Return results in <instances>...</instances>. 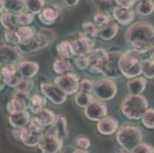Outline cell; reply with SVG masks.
I'll use <instances>...</instances> for the list:
<instances>
[{"label": "cell", "mask_w": 154, "mask_h": 153, "mask_svg": "<svg viewBox=\"0 0 154 153\" xmlns=\"http://www.w3.org/2000/svg\"><path fill=\"white\" fill-rule=\"evenodd\" d=\"M127 41L141 54L154 52V26L146 22L134 23L126 35Z\"/></svg>", "instance_id": "obj_1"}, {"label": "cell", "mask_w": 154, "mask_h": 153, "mask_svg": "<svg viewBox=\"0 0 154 153\" xmlns=\"http://www.w3.org/2000/svg\"><path fill=\"white\" fill-rule=\"evenodd\" d=\"M148 109V102L142 95L130 94L123 99L121 111L129 120H138Z\"/></svg>", "instance_id": "obj_2"}, {"label": "cell", "mask_w": 154, "mask_h": 153, "mask_svg": "<svg viewBox=\"0 0 154 153\" xmlns=\"http://www.w3.org/2000/svg\"><path fill=\"white\" fill-rule=\"evenodd\" d=\"M141 54L136 50H129L123 53L119 59L120 71L127 78H134L142 74Z\"/></svg>", "instance_id": "obj_3"}, {"label": "cell", "mask_w": 154, "mask_h": 153, "mask_svg": "<svg viewBox=\"0 0 154 153\" xmlns=\"http://www.w3.org/2000/svg\"><path fill=\"white\" fill-rule=\"evenodd\" d=\"M54 32L51 29H42L35 34L30 41L18 45V50L22 54H30L46 47L54 41Z\"/></svg>", "instance_id": "obj_4"}, {"label": "cell", "mask_w": 154, "mask_h": 153, "mask_svg": "<svg viewBox=\"0 0 154 153\" xmlns=\"http://www.w3.org/2000/svg\"><path fill=\"white\" fill-rule=\"evenodd\" d=\"M117 140L119 145L124 149L132 151L142 142V131L134 125H124L117 131Z\"/></svg>", "instance_id": "obj_5"}, {"label": "cell", "mask_w": 154, "mask_h": 153, "mask_svg": "<svg viewBox=\"0 0 154 153\" xmlns=\"http://www.w3.org/2000/svg\"><path fill=\"white\" fill-rule=\"evenodd\" d=\"M42 133L41 126L33 120L29 126L21 129L20 140L26 146L35 147L38 145Z\"/></svg>", "instance_id": "obj_6"}, {"label": "cell", "mask_w": 154, "mask_h": 153, "mask_svg": "<svg viewBox=\"0 0 154 153\" xmlns=\"http://www.w3.org/2000/svg\"><path fill=\"white\" fill-rule=\"evenodd\" d=\"M94 93L100 100H110L116 96L117 92V84L110 79H102L94 87Z\"/></svg>", "instance_id": "obj_7"}, {"label": "cell", "mask_w": 154, "mask_h": 153, "mask_svg": "<svg viewBox=\"0 0 154 153\" xmlns=\"http://www.w3.org/2000/svg\"><path fill=\"white\" fill-rule=\"evenodd\" d=\"M62 146L63 140L54 133H42L38 143V148L42 153H58Z\"/></svg>", "instance_id": "obj_8"}, {"label": "cell", "mask_w": 154, "mask_h": 153, "mask_svg": "<svg viewBox=\"0 0 154 153\" xmlns=\"http://www.w3.org/2000/svg\"><path fill=\"white\" fill-rule=\"evenodd\" d=\"M32 106V96L29 93L16 90L12 100L7 105L9 113L14 111H26Z\"/></svg>", "instance_id": "obj_9"}, {"label": "cell", "mask_w": 154, "mask_h": 153, "mask_svg": "<svg viewBox=\"0 0 154 153\" xmlns=\"http://www.w3.org/2000/svg\"><path fill=\"white\" fill-rule=\"evenodd\" d=\"M108 52L102 48L93 50L88 54V69L91 73L98 74L101 73L107 61Z\"/></svg>", "instance_id": "obj_10"}, {"label": "cell", "mask_w": 154, "mask_h": 153, "mask_svg": "<svg viewBox=\"0 0 154 153\" xmlns=\"http://www.w3.org/2000/svg\"><path fill=\"white\" fill-rule=\"evenodd\" d=\"M54 83L67 95H72L75 93L80 86L77 75L71 73H67L56 78Z\"/></svg>", "instance_id": "obj_11"}, {"label": "cell", "mask_w": 154, "mask_h": 153, "mask_svg": "<svg viewBox=\"0 0 154 153\" xmlns=\"http://www.w3.org/2000/svg\"><path fill=\"white\" fill-rule=\"evenodd\" d=\"M71 45L75 55H86L93 50L94 38L88 35L85 32H82L78 39L71 41Z\"/></svg>", "instance_id": "obj_12"}, {"label": "cell", "mask_w": 154, "mask_h": 153, "mask_svg": "<svg viewBox=\"0 0 154 153\" xmlns=\"http://www.w3.org/2000/svg\"><path fill=\"white\" fill-rule=\"evenodd\" d=\"M120 53L118 51H113L108 53L107 61L102 71V74L106 78L116 79L121 77L122 74L119 68V59L120 57Z\"/></svg>", "instance_id": "obj_13"}, {"label": "cell", "mask_w": 154, "mask_h": 153, "mask_svg": "<svg viewBox=\"0 0 154 153\" xmlns=\"http://www.w3.org/2000/svg\"><path fill=\"white\" fill-rule=\"evenodd\" d=\"M41 89L43 94L54 104H61L67 99V94L57 84L42 83Z\"/></svg>", "instance_id": "obj_14"}, {"label": "cell", "mask_w": 154, "mask_h": 153, "mask_svg": "<svg viewBox=\"0 0 154 153\" xmlns=\"http://www.w3.org/2000/svg\"><path fill=\"white\" fill-rule=\"evenodd\" d=\"M85 116L91 121H99L107 114V105L103 102L94 99L85 107Z\"/></svg>", "instance_id": "obj_15"}, {"label": "cell", "mask_w": 154, "mask_h": 153, "mask_svg": "<svg viewBox=\"0 0 154 153\" xmlns=\"http://www.w3.org/2000/svg\"><path fill=\"white\" fill-rule=\"evenodd\" d=\"M56 116L51 110L47 108H42L35 113L34 121L38 126L42 127H47L54 124Z\"/></svg>", "instance_id": "obj_16"}, {"label": "cell", "mask_w": 154, "mask_h": 153, "mask_svg": "<svg viewBox=\"0 0 154 153\" xmlns=\"http://www.w3.org/2000/svg\"><path fill=\"white\" fill-rule=\"evenodd\" d=\"M30 121V115L27 111H14L9 113V122L15 129L26 127Z\"/></svg>", "instance_id": "obj_17"}, {"label": "cell", "mask_w": 154, "mask_h": 153, "mask_svg": "<svg viewBox=\"0 0 154 153\" xmlns=\"http://www.w3.org/2000/svg\"><path fill=\"white\" fill-rule=\"evenodd\" d=\"M114 19L122 25H127L134 19L135 12L131 8L117 6L113 10Z\"/></svg>", "instance_id": "obj_18"}, {"label": "cell", "mask_w": 154, "mask_h": 153, "mask_svg": "<svg viewBox=\"0 0 154 153\" xmlns=\"http://www.w3.org/2000/svg\"><path fill=\"white\" fill-rule=\"evenodd\" d=\"M97 128L99 133L103 135L113 134L118 129V121L112 117H106L99 120Z\"/></svg>", "instance_id": "obj_19"}, {"label": "cell", "mask_w": 154, "mask_h": 153, "mask_svg": "<svg viewBox=\"0 0 154 153\" xmlns=\"http://www.w3.org/2000/svg\"><path fill=\"white\" fill-rule=\"evenodd\" d=\"M20 54L10 45L1 46V61L3 64H15L20 60Z\"/></svg>", "instance_id": "obj_20"}, {"label": "cell", "mask_w": 154, "mask_h": 153, "mask_svg": "<svg viewBox=\"0 0 154 153\" xmlns=\"http://www.w3.org/2000/svg\"><path fill=\"white\" fill-rule=\"evenodd\" d=\"M39 65L36 62L23 61L18 67V71L25 79H31L38 72Z\"/></svg>", "instance_id": "obj_21"}, {"label": "cell", "mask_w": 154, "mask_h": 153, "mask_svg": "<svg viewBox=\"0 0 154 153\" xmlns=\"http://www.w3.org/2000/svg\"><path fill=\"white\" fill-rule=\"evenodd\" d=\"M59 15V9L56 7H46L39 15V19L43 24L52 25L55 22Z\"/></svg>", "instance_id": "obj_22"}, {"label": "cell", "mask_w": 154, "mask_h": 153, "mask_svg": "<svg viewBox=\"0 0 154 153\" xmlns=\"http://www.w3.org/2000/svg\"><path fill=\"white\" fill-rule=\"evenodd\" d=\"M146 80L143 78H136L127 82V87L131 94L140 95L146 87Z\"/></svg>", "instance_id": "obj_23"}, {"label": "cell", "mask_w": 154, "mask_h": 153, "mask_svg": "<svg viewBox=\"0 0 154 153\" xmlns=\"http://www.w3.org/2000/svg\"><path fill=\"white\" fill-rule=\"evenodd\" d=\"M54 134L61 139H66L68 136V123L66 119L62 116H56L55 121L54 123Z\"/></svg>", "instance_id": "obj_24"}, {"label": "cell", "mask_w": 154, "mask_h": 153, "mask_svg": "<svg viewBox=\"0 0 154 153\" xmlns=\"http://www.w3.org/2000/svg\"><path fill=\"white\" fill-rule=\"evenodd\" d=\"M119 31V26L117 23H108L98 31V35L102 40L110 41L117 35Z\"/></svg>", "instance_id": "obj_25"}, {"label": "cell", "mask_w": 154, "mask_h": 153, "mask_svg": "<svg viewBox=\"0 0 154 153\" xmlns=\"http://www.w3.org/2000/svg\"><path fill=\"white\" fill-rule=\"evenodd\" d=\"M1 24L6 30H15L19 25L17 15L9 12H5L1 15Z\"/></svg>", "instance_id": "obj_26"}, {"label": "cell", "mask_w": 154, "mask_h": 153, "mask_svg": "<svg viewBox=\"0 0 154 153\" xmlns=\"http://www.w3.org/2000/svg\"><path fill=\"white\" fill-rule=\"evenodd\" d=\"M4 9L12 13H20L26 8L25 0H3Z\"/></svg>", "instance_id": "obj_27"}, {"label": "cell", "mask_w": 154, "mask_h": 153, "mask_svg": "<svg viewBox=\"0 0 154 153\" xmlns=\"http://www.w3.org/2000/svg\"><path fill=\"white\" fill-rule=\"evenodd\" d=\"M71 68L72 67L68 59L61 57L60 58L56 59L53 64V69L54 72L59 74H67L71 71Z\"/></svg>", "instance_id": "obj_28"}, {"label": "cell", "mask_w": 154, "mask_h": 153, "mask_svg": "<svg viewBox=\"0 0 154 153\" xmlns=\"http://www.w3.org/2000/svg\"><path fill=\"white\" fill-rule=\"evenodd\" d=\"M45 0H25L26 10L33 14H40L44 8Z\"/></svg>", "instance_id": "obj_29"}, {"label": "cell", "mask_w": 154, "mask_h": 153, "mask_svg": "<svg viewBox=\"0 0 154 153\" xmlns=\"http://www.w3.org/2000/svg\"><path fill=\"white\" fill-rule=\"evenodd\" d=\"M57 50H58V54L64 58L69 59L75 55L74 51H73L71 42L68 41H64L58 44L57 46Z\"/></svg>", "instance_id": "obj_30"}, {"label": "cell", "mask_w": 154, "mask_h": 153, "mask_svg": "<svg viewBox=\"0 0 154 153\" xmlns=\"http://www.w3.org/2000/svg\"><path fill=\"white\" fill-rule=\"evenodd\" d=\"M16 33L19 36L20 43L19 44H24L33 38L35 35L34 30L29 26H22L16 29Z\"/></svg>", "instance_id": "obj_31"}, {"label": "cell", "mask_w": 154, "mask_h": 153, "mask_svg": "<svg viewBox=\"0 0 154 153\" xmlns=\"http://www.w3.org/2000/svg\"><path fill=\"white\" fill-rule=\"evenodd\" d=\"M137 12L141 15L147 16L154 11V2L152 0H142L137 7Z\"/></svg>", "instance_id": "obj_32"}, {"label": "cell", "mask_w": 154, "mask_h": 153, "mask_svg": "<svg viewBox=\"0 0 154 153\" xmlns=\"http://www.w3.org/2000/svg\"><path fill=\"white\" fill-rule=\"evenodd\" d=\"M75 103L78 105L79 107H86L88 105L91 103L92 101L94 100L93 97L89 93H85V92H81L78 93L75 95Z\"/></svg>", "instance_id": "obj_33"}, {"label": "cell", "mask_w": 154, "mask_h": 153, "mask_svg": "<svg viewBox=\"0 0 154 153\" xmlns=\"http://www.w3.org/2000/svg\"><path fill=\"white\" fill-rule=\"evenodd\" d=\"M142 73L148 79L154 78V60H142Z\"/></svg>", "instance_id": "obj_34"}, {"label": "cell", "mask_w": 154, "mask_h": 153, "mask_svg": "<svg viewBox=\"0 0 154 153\" xmlns=\"http://www.w3.org/2000/svg\"><path fill=\"white\" fill-rule=\"evenodd\" d=\"M17 67L15 64H3L1 68V78L6 81L14 75L17 74Z\"/></svg>", "instance_id": "obj_35"}, {"label": "cell", "mask_w": 154, "mask_h": 153, "mask_svg": "<svg viewBox=\"0 0 154 153\" xmlns=\"http://www.w3.org/2000/svg\"><path fill=\"white\" fill-rule=\"evenodd\" d=\"M45 105V99L42 95L35 93L32 96V106H31V110L34 113H37L38 110L44 108Z\"/></svg>", "instance_id": "obj_36"}, {"label": "cell", "mask_w": 154, "mask_h": 153, "mask_svg": "<svg viewBox=\"0 0 154 153\" xmlns=\"http://www.w3.org/2000/svg\"><path fill=\"white\" fill-rule=\"evenodd\" d=\"M94 22L98 27H103L110 22V16L105 12H99L94 15Z\"/></svg>", "instance_id": "obj_37"}, {"label": "cell", "mask_w": 154, "mask_h": 153, "mask_svg": "<svg viewBox=\"0 0 154 153\" xmlns=\"http://www.w3.org/2000/svg\"><path fill=\"white\" fill-rule=\"evenodd\" d=\"M142 123L148 129H154V109H148L142 117Z\"/></svg>", "instance_id": "obj_38"}, {"label": "cell", "mask_w": 154, "mask_h": 153, "mask_svg": "<svg viewBox=\"0 0 154 153\" xmlns=\"http://www.w3.org/2000/svg\"><path fill=\"white\" fill-rule=\"evenodd\" d=\"M34 19V14L29 11H22L17 15V21L19 25H27Z\"/></svg>", "instance_id": "obj_39"}, {"label": "cell", "mask_w": 154, "mask_h": 153, "mask_svg": "<svg viewBox=\"0 0 154 153\" xmlns=\"http://www.w3.org/2000/svg\"><path fill=\"white\" fill-rule=\"evenodd\" d=\"M82 29L84 32L87 34L88 35L94 38L96 35L98 34V30L97 29V26L95 24L92 23L91 22H85L82 24Z\"/></svg>", "instance_id": "obj_40"}, {"label": "cell", "mask_w": 154, "mask_h": 153, "mask_svg": "<svg viewBox=\"0 0 154 153\" xmlns=\"http://www.w3.org/2000/svg\"><path fill=\"white\" fill-rule=\"evenodd\" d=\"M5 38L6 41L10 44L19 45L20 43L19 36L16 33V30H6L5 32Z\"/></svg>", "instance_id": "obj_41"}, {"label": "cell", "mask_w": 154, "mask_h": 153, "mask_svg": "<svg viewBox=\"0 0 154 153\" xmlns=\"http://www.w3.org/2000/svg\"><path fill=\"white\" fill-rule=\"evenodd\" d=\"M34 87L33 81L30 79H25L24 78L22 81V82L16 87V90L23 91V92L29 93L32 90Z\"/></svg>", "instance_id": "obj_42"}, {"label": "cell", "mask_w": 154, "mask_h": 153, "mask_svg": "<svg viewBox=\"0 0 154 153\" xmlns=\"http://www.w3.org/2000/svg\"><path fill=\"white\" fill-rule=\"evenodd\" d=\"M132 153H154V148L147 143L141 142L132 150Z\"/></svg>", "instance_id": "obj_43"}, {"label": "cell", "mask_w": 154, "mask_h": 153, "mask_svg": "<svg viewBox=\"0 0 154 153\" xmlns=\"http://www.w3.org/2000/svg\"><path fill=\"white\" fill-rule=\"evenodd\" d=\"M75 62L79 69L85 70L88 67V57L86 55L77 56Z\"/></svg>", "instance_id": "obj_44"}, {"label": "cell", "mask_w": 154, "mask_h": 153, "mask_svg": "<svg viewBox=\"0 0 154 153\" xmlns=\"http://www.w3.org/2000/svg\"><path fill=\"white\" fill-rule=\"evenodd\" d=\"M94 85L93 84L92 81L88 79L82 80L80 83V88H81L82 92L90 93L91 92L94 90Z\"/></svg>", "instance_id": "obj_45"}, {"label": "cell", "mask_w": 154, "mask_h": 153, "mask_svg": "<svg viewBox=\"0 0 154 153\" xmlns=\"http://www.w3.org/2000/svg\"><path fill=\"white\" fill-rule=\"evenodd\" d=\"M23 77L21 75L20 73L19 72V74H16L15 75H14L13 77L10 78L9 79H8L6 81V84L9 85V87H16L22 82V81L23 80Z\"/></svg>", "instance_id": "obj_46"}, {"label": "cell", "mask_w": 154, "mask_h": 153, "mask_svg": "<svg viewBox=\"0 0 154 153\" xmlns=\"http://www.w3.org/2000/svg\"><path fill=\"white\" fill-rule=\"evenodd\" d=\"M76 144L78 147L82 149H88L91 146V141L87 137L80 136L77 138Z\"/></svg>", "instance_id": "obj_47"}, {"label": "cell", "mask_w": 154, "mask_h": 153, "mask_svg": "<svg viewBox=\"0 0 154 153\" xmlns=\"http://www.w3.org/2000/svg\"><path fill=\"white\" fill-rule=\"evenodd\" d=\"M137 1V0H115L116 3L118 5V6L126 8H131V7L134 6Z\"/></svg>", "instance_id": "obj_48"}, {"label": "cell", "mask_w": 154, "mask_h": 153, "mask_svg": "<svg viewBox=\"0 0 154 153\" xmlns=\"http://www.w3.org/2000/svg\"><path fill=\"white\" fill-rule=\"evenodd\" d=\"M80 0H64V2L65 5L69 7H74L78 4Z\"/></svg>", "instance_id": "obj_49"}, {"label": "cell", "mask_w": 154, "mask_h": 153, "mask_svg": "<svg viewBox=\"0 0 154 153\" xmlns=\"http://www.w3.org/2000/svg\"><path fill=\"white\" fill-rule=\"evenodd\" d=\"M73 153H89L86 149H82V148H77L75 151H73Z\"/></svg>", "instance_id": "obj_50"}, {"label": "cell", "mask_w": 154, "mask_h": 153, "mask_svg": "<svg viewBox=\"0 0 154 153\" xmlns=\"http://www.w3.org/2000/svg\"><path fill=\"white\" fill-rule=\"evenodd\" d=\"M119 153H132V151H131V150H127V149H123L121 150V151H120Z\"/></svg>", "instance_id": "obj_51"}, {"label": "cell", "mask_w": 154, "mask_h": 153, "mask_svg": "<svg viewBox=\"0 0 154 153\" xmlns=\"http://www.w3.org/2000/svg\"><path fill=\"white\" fill-rule=\"evenodd\" d=\"M91 1L93 2H94V3L97 4V3H99V2H100V1H101V0H91Z\"/></svg>", "instance_id": "obj_52"}, {"label": "cell", "mask_w": 154, "mask_h": 153, "mask_svg": "<svg viewBox=\"0 0 154 153\" xmlns=\"http://www.w3.org/2000/svg\"><path fill=\"white\" fill-rule=\"evenodd\" d=\"M140 1H142V0H140Z\"/></svg>", "instance_id": "obj_53"}]
</instances>
